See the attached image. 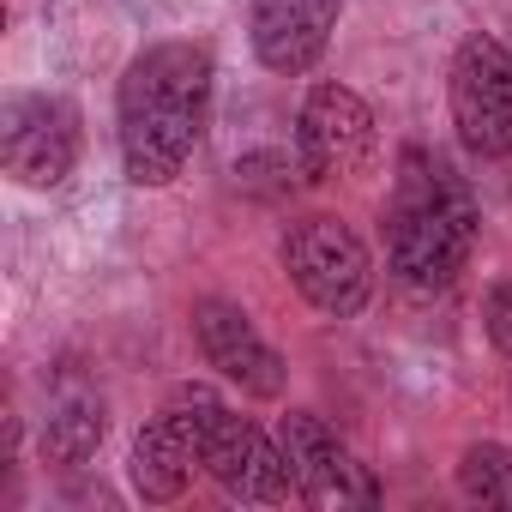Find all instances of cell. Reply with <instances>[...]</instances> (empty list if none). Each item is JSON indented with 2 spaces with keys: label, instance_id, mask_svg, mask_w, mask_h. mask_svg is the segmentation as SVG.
Returning a JSON list of instances; mask_svg holds the SVG:
<instances>
[{
  "label": "cell",
  "instance_id": "obj_12",
  "mask_svg": "<svg viewBox=\"0 0 512 512\" xmlns=\"http://www.w3.org/2000/svg\"><path fill=\"white\" fill-rule=\"evenodd\" d=\"M103 392L85 380V374H61L49 386V410H43V458L49 464H85L97 446H103Z\"/></svg>",
  "mask_w": 512,
  "mask_h": 512
},
{
  "label": "cell",
  "instance_id": "obj_2",
  "mask_svg": "<svg viewBox=\"0 0 512 512\" xmlns=\"http://www.w3.org/2000/svg\"><path fill=\"white\" fill-rule=\"evenodd\" d=\"M476 247V199L464 175L410 145L392 175V205H386V266L410 290H446Z\"/></svg>",
  "mask_w": 512,
  "mask_h": 512
},
{
  "label": "cell",
  "instance_id": "obj_10",
  "mask_svg": "<svg viewBox=\"0 0 512 512\" xmlns=\"http://www.w3.org/2000/svg\"><path fill=\"white\" fill-rule=\"evenodd\" d=\"M193 338H199V356L229 386H241L247 398H278L284 392V356L260 338V326L247 320V308H235L223 296L193 302Z\"/></svg>",
  "mask_w": 512,
  "mask_h": 512
},
{
  "label": "cell",
  "instance_id": "obj_6",
  "mask_svg": "<svg viewBox=\"0 0 512 512\" xmlns=\"http://www.w3.org/2000/svg\"><path fill=\"white\" fill-rule=\"evenodd\" d=\"M211 410H217V392H211V386H175V392L163 398V410L139 428L133 464H127L139 500L163 506V500H175V494L193 482V470H199V440H205V416H211Z\"/></svg>",
  "mask_w": 512,
  "mask_h": 512
},
{
  "label": "cell",
  "instance_id": "obj_4",
  "mask_svg": "<svg viewBox=\"0 0 512 512\" xmlns=\"http://www.w3.org/2000/svg\"><path fill=\"white\" fill-rule=\"evenodd\" d=\"M452 127L476 157H512V49L488 31H470L446 73Z\"/></svg>",
  "mask_w": 512,
  "mask_h": 512
},
{
  "label": "cell",
  "instance_id": "obj_11",
  "mask_svg": "<svg viewBox=\"0 0 512 512\" xmlns=\"http://www.w3.org/2000/svg\"><path fill=\"white\" fill-rule=\"evenodd\" d=\"M338 13L344 0H253L247 7V37H253V55L272 73H314L332 31H338Z\"/></svg>",
  "mask_w": 512,
  "mask_h": 512
},
{
  "label": "cell",
  "instance_id": "obj_13",
  "mask_svg": "<svg viewBox=\"0 0 512 512\" xmlns=\"http://www.w3.org/2000/svg\"><path fill=\"white\" fill-rule=\"evenodd\" d=\"M458 488H464L470 500H482V506L512 512V446H494V440L464 446V458H458Z\"/></svg>",
  "mask_w": 512,
  "mask_h": 512
},
{
  "label": "cell",
  "instance_id": "obj_5",
  "mask_svg": "<svg viewBox=\"0 0 512 512\" xmlns=\"http://www.w3.org/2000/svg\"><path fill=\"white\" fill-rule=\"evenodd\" d=\"M199 470H205L229 500H247V506H284V500H302L284 446H278L266 428H253L247 416H235L223 398H217V410L205 416Z\"/></svg>",
  "mask_w": 512,
  "mask_h": 512
},
{
  "label": "cell",
  "instance_id": "obj_9",
  "mask_svg": "<svg viewBox=\"0 0 512 512\" xmlns=\"http://www.w3.org/2000/svg\"><path fill=\"white\" fill-rule=\"evenodd\" d=\"M278 446L308 506H374L380 500V482L368 476V464H356V452L314 410H290L278 422Z\"/></svg>",
  "mask_w": 512,
  "mask_h": 512
},
{
  "label": "cell",
  "instance_id": "obj_14",
  "mask_svg": "<svg viewBox=\"0 0 512 512\" xmlns=\"http://www.w3.org/2000/svg\"><path fill=\"white\" fill-rule=\"evenodd\" d=\"M290 175H302V163H290L284 151H253L235 163V187H253V193H278L290 187Z\"/></svg>",
  "mask_w": 512,
  "mask_h": 512
},
{
  "label": "cell",
  "instance_id": "obj_8",
  "mask_svg": "<svg viewBox=\"0 0 512 512\" xmlns=\"http://www.w3.org/2000/svg\"><path fill=\"white\" fill-rule=\"evenodd\" d=\"M0 157L25 187H61L79 163V109L67 97L19 91L0 109Z\"/></svg>",
  "mask_w": 512,
  "mask_h": 512
},
{
  "label": "cell",
  "instance_id": "obj_1",
  "mask_svg": "<svg viewBox=\"0 0 512 512\" xmlns=\"http://www.w3.org/2000/svg\"><path fill=\"white\" fill-rule=\"evenodd\" d=\"M211 115V49L205 43H151L127 61L115 85V139L133 187H169Z\"/></svg>",
  "mask_w": 512,
  "mask_h": 512
},
{
  "label": "cell",
  "instance_id": "obj_7",
  "mask_svg": "<svg viewBox=\"0 0 512 512\" xmlns=\"http://www.w3.org/2000/svg\"><path fill=\"white\" fill-rule=\"evenodd\" d=\"M374 109L350 85H314L296 115V163L308 181H350L374 163Z\"/></svg>",
  "mask_w": 512,
  "mask_h": 512
},
{
  "label": "cell",
  "instance_id": "obj_3",
  "mask_svg": "<svg viewBox=\"0 0 512 512\" xmlns=\"http://www.w3.org/2000/svg\"><path fill=\"white\" fill-rule=\"evenodd\" d=\"M284 278L296 284V296L326 314V320H356L368 308L374 290V260L350 223L338 217H302L284 229Z\"/></svg>",
  "mask_w": 512,
  "mask_h": 512
},
{
  "label": "cell",
  "instance_id": "obj_15",
  "mask_svg": "<svg viewBox=\"0 0 512 512\" xmlns=\"http://www.w3.org/2000/svg\"><path fill=\"white\" fill-rule=\"evenodd\" d=\"M482 320H488V338H494V350L512 362V284H494V290H488V308H482Z\"/></svg>",
  "mask_w": 512,
  "mask_h": 512
}]
</instances>
